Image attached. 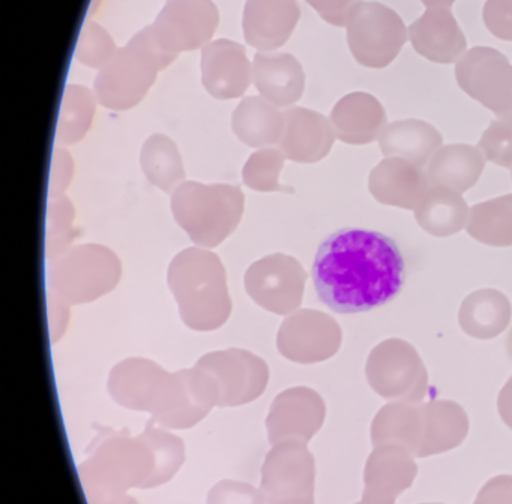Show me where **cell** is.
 <instances>
[{
	"mask_svg": "<svg viewBox=\"0 0 512 504\" xmlns=\"http://www.w3.org/2000/svg\"><path fill=\"white\" fill-rule=\"evenodd\" d=\"M455 77L464 92L512 120V65L505 54L491 47L470 48L455 63Z\"/></svg>",
	"mask_w": 512,
	"mask_h": 504,
	"instance_id": "5b68a950",
	"label": "cell"
},
{
	"mask_svg": "<svg viewBox=\"0 0 512 504\" xmlns=\"http://www.w3.org/2000/svg\"><path fill=\"white\" fill-rule=\"evenodd\" d=\"M220 15L212 0H167L149 26L158 47L172 57L209 44Z\"/></svg>",
	"mask_w": 512,
	"mask_h": 504,
	"instance_id": "277c9868",
	"label": "cell"
},
{
	"mask_svg": "<svg viewBox=\"0 0 512 504\" xmlns=\"http://www.w3.org/2000/svg\"><path fill=\"white\" fill-rule=\"evenodd\" d=\"M253 81L266 101L287 107L301 98L305 74L301 63L292 54L260 51L254 56Z\"/></svg>",
	"mask_w": 512,
	"mask_h": 504,
	"instance_id": "9c48e42d",
	"label": "cell"
},
{
	"mask_svg": "<svg viewBox=\"0 0 512 504\" xmlns=\"http://www.w3.org/2000/svg\"><path fill=\"white\" fill-rule=\"evenodd\" d=\"M482 18L491 35L512 42V0H487Z\"/></svg>",
	"mask_w": 512,
	"mask_h": 504,
	"instance_id": "9a60e30c",
	"label": "cell"
},
{
	"mask_svg": "<svg viewBox=\"0 0 512 504\" xmlns=\"http://www.w3.org/2000/svg\"><path fill=\"white\" fill-rule=\"evenodd\" d=\"M284 126V113L260 96H248L233 113L235 134L251 147L275 143L283 134Z\"/></svg>",
	"mask_w": 512,
	"mask_h": 504,
	"instance_id": "30bf717a",
	"label": "cell"
},
{
	"mask_svg": "<svg viewBox=\"0 0 512 504\" xmlns=\"http://www.w3.org/2000/svg\"><path fill=\"white\" fill-rule=\"evenodd\" d=\"M425 8H451L455 0H421Z\"/></svg>",
	"mask_w": 512,
	"mask_h": 504,
	"instance_id": "e0dca14e",
	"label": "cell"
},
{
	"mask_svg": "<svg viewBox=\"0 0 512 504\" xmlns=\"http://www.w3.org/2000/svg\"><path fill=\"white\" fill-rule=\"evenodd\" d=\"M346 29L350 53L367 68L391 65L409 41L403 18L379 2L358 0L347 15Z\"/></svg>",
	"mask_w": 512,
	"mask_h": 504,
	"instance_id": "3957f363",
	"label": "cell"
},
{
	"mask_svg": "<svg viewBox=\"0 0 512 504\" xmlns=\"http://www.w3.org/2000/svg\"><path fill=\"white\" fill-rule=\"evenodd\" d=\"M332 122L341 137H349L373 131L385 122V113L382 105L368 93H350L335 105Z\"/></svg>",
	"mask_w": 512,
	"mask_h": 504,
	"instance_id": "8fae6325",
	"label": "cell"
},
{
	"mask_svg": "<svg viewBox=\"0 0 512 504\" xmlns=\"http://www.w3.org/2000/svg\"><path fill=\"white\" fill-rule=\"evenodd\" d=\"M409 39L419 56L434 63H457L467 51L466 36L449 8H427L409 27Z\"/></svg>",
	"mask_w": 512,
	"mask_h": 504,
	"instance_id": "52a82bcc",
	"label": "cell"
},
{
	"mask_svg": "<svg viewBox=\"0 0 512 504\" xmlns=\"http://www.w3.org/2000/svg\"><path fill=\"white\" fill-rule=\"evenodd\" d=\"M317 14L335 27L346 26L347 15L358 0H305Z\"/></svg>",
	"mask_w": 512,
	"mask_h": 504,
	"instance_id": "2e32d148",
	"label": "cell"
},
{
	"mask_svg": "<svg viewBox=\"0 0 512 504\" xmlns=\"http://www.w3.org/2000/svg\"><path fill=\"white\" fill-rule=\"evenodd\" d=\"M116 48L110 33L97 23H86L77 42L76 59L89 68H104L115 56Z\"/></svg>",
	"mask_w": 512,
	"mask_h": 504,
	"instance_id": "5bb4252c",
	"label": "cell"
},
{
	"mask_svg": "<svg viewBox=\"0 0 512 504\" xmlns=\"http://www.w3.org/2000/svg\"><path fill=\"white\" fill-rule=\"evenodd\" d=\"M202 83L217 99L244 95L253 77L245 48L229 39H217L202 48Z\"/></svg>",
	"mask_w": 512,
	"mask_h": 504,
	"instance_id": "8992f818",
	"label": "cell"
},
{
	"mask_svg": "<svg viewBox=\"0 0 512 504\" xmlns=\"http://www.w3.org/2000/svg\"><path fill=\"white\" fill-rule=\"evenodd\" d=\"M323 305L359 314L386 305L403 290L406 260L392 237L365 228H341L320 243L311 267Z\"/></svg>",
	"mask_w": 512,
	"mask_h": 504,
	"instance_id": "6da1fadb",
	"label": "cell"
},
{
	"mask_svg": "<svg viewBox=\"0 0 512 504\" xmlns=\"http://www.w3.org/2000/svg\"><path fill=\"white\" fill-rule=\"evenodd\" d=\"M284 138L281 146L290 153V158L298 159L299 150L316 141L328 140L329 126L322 114L305 108H290L284 111Z\"/></svg>",
	"mask_w": 512,
	"mask_h": 504,
	"instance_id": "7c38bea8",
	"label": "cell"
},
{
	"mask_svg": "<svg viewBox=\"0 0 512 504\" xmlns=\"http://www.w3.org/2000/svg\"><path fill=\"white\" fill-rule=\"evenodd\" d=\"M94 111L95 102L91 90L70 84L65 90L59 116V138L67 143L80 140L91 126Z\"/></svg>",
	"mask_w": 512,
	"mask_h": 504,
	"instance_id": "4fadbf2b",
	"label": "cell"
},
{
	"mask_svg": "<svg viewBox=\"0 0 512 504\" xmlns=\"http://www.w3.org/2000/svg\"><path fill=\"white\" fill-rule=\"evenodd\" d=\"M175 57L164 53L152 38L151 29L137 32L95 78V93L104 107L128 110L142 101L157 80L158 71Z\"/></svg>",
	"mask_w": 512,
	"mask_h": 504,
	"instance_id": "7a4b0ae2",
	"label": "cell"
},
{
	"mask_svg": "<svg viewBox=\"0 0 512 504\" xmlns=\"http://www.w3.org/2000/svg\"><path fill=\"white\" fill-rule=\"evenodd\" d=\"M301 17L298 0H247L242 27L245 41L260 51L286 44Z\"/></svg>",
	"mask_w": 512,
	"mask_h": 504,
	"instance_id": "ba28073f",
	"label": "cell"
}]
</instances>
